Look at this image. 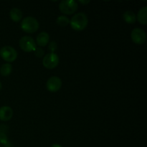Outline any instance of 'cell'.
Instances as JSON below:
<instances>
[{"label": "cell", "mask_w": 147, "mask_h": 147, "mask_svg": "<svg viewBox=\"0 0 147 147\" xmlns=\"http://www.w3.org/2000/svg\"><path fill=\"white\" fill-rule=\"evenodd\" d=\"M1 83L0 82V90H1Z\"/></svg>", "instance_id": "obj_20"}, {"label": "cell", "mask_w": 147, "mask_h": 147, "mask_svg": "<svg viewBox=\"0 0 147 147\" xmlns=\"http://www.w3.org/2000/svg\"><path fill=\"white\" fill-rule=\"evenodd\" d=\"M46 87L48 91L51 93H55L58 91L62 87V80L57 76H53L47 80Z\"/></svg>", "instance_id": "obj_7"}, {"label": "cell", "mask_w": 147, "mask_h": 147, "mask_svg": "<svg viewBox=\"0 0 147 147\" xmlns=\"http://www.w3.org/2000/svg\"><path fill=\"white\" fill-rule=\"evenodd\" d=\"M50 147H63V146H60V145H59V144H54L52 145Z\"/></svg>", "instance_id": "obj_19"}, {"label": "cell", "mask_w": 147, "mask_h": 147, "mask_svg": "<svg viewBox=\"0 0 147 147\" xmlns=\"http://www.w3.org/2000/svg\"><path fill=\"white\" fill-rule=\"evenodd\" d=\"M147 7H144L139 11L137 14V20L142 24L146 25L147 24Z\"/></svg>", "instance_id": "obj_12"}, {"label": "cell", "mask_w": 147, "mask_h": 147, "mask_svg": "<svg viewBox=\"0 0 147 147\" xmlns=\"http://www.w3.org/2000/svg\"><path fill=\"white\" fill-rule=\"evenodd\" d=\"M49 41H50V35H49L48 33L45 32H40L37 35V39H36V42L40 47L46 46L48 44Z\"/></svg>", "instance_id": "obj_10"}, {"label": "cell", "mask_w": 147, "mask_h": 147, "mask_svg": "<svg viewBox=\"0 0 147 147\" xmlns=\"http://www.w3.org/2000/svg\"><path fill=\"white\" fill-rule=\"evenodd\" d=\"M79 2L85 5V4H88V3H90V1H79Z\"/></svg>", "instance_id": "obj_18"}, {"label": "cell", "mask_w": 147, "mask_h": 147, "mask_svg": "<svg viewBox=\"0 0 147 147\" xmlns=\"http://www.w3.org/2000/svg\"><path fill=\"white\" fill-rule=\"evenodd\" d=\"M78 4L74 0H63L59 4V9L60 11L65 14H73L77 11Z\"/></svg>", "instance_id": "obj_3"}, {"label": "cell", "mask_w": 147, "mask_h": 147, "mask_svg": "<svg viewBox=\"0 0 147 147\" xmlns=\"http://www.w3.org/2000/svg\"><path fill=\"white\" fill-rule=\"evenodd\" d=\"M13 110L9 106H2L0 108V120L8 121L12 118Z\"/></svg>", "instance_id": "obj_9"}, {"label": "cell", "mask_w": 147, "mask_h": 147, "mask_svg": "<svg viewBox=\"0 0 147 147\" xmlns=\"http://www.w3.org/2000/svg\"><path fill=\"white\" fill-rule=\"evenodd\" d=\"M49 50H51L52 53H54L56 50L57 49V43L55 42H50L49 44Z\"/></svg>", "instance_id": "obj_17"}, {"label": "cell", "mask_w": 147, "mask_h": 147, "mask_svg": "<svg viewBox=\"0 0 147 147\" xmlns=\"http://www.w3.org/2000/svg\"><path fill=\"white\" fill-rule=\"evenodd\" d=\"M9 17L12 21L18 22L22 18V12L18 8H12L9 11Z\"/></svg>", "instance_id": "obj_11"}, {"label": "cell", "mask_w": 147, "mask_h": 147, "mask_svg": "<svg viewBox=\"0 0 147 147\" xmlns=\"http://www.w3.org/2000/svg\"><path fill=\"white\" fill-rule=\"evenodd\" d=\"M88 19L87 15L83 12H78L75 14L70 20V24L76 31L83 30L88 25Z\"/></svg>", "instance_id": "obj_1"}, {"label": "cell", "mask_w": 147, "mask_h": 147, "mask_svg": "<svg viewBox=\"0 0 147 147\" xmlns=\"http://www.w3.org/2000/svg\"><path fill=\"white\" fill-rule=\"evenodd\" d=\"M40 24L34 17L28 16L22 20L21 22V28L27 33H34L39 29Z\"/></svg>", "instance_id": "obj_2"}, {"label": "cell", "mask_w": 147, "mask_h": 147, "mask_svg": "<svg viewBox=\"0 0 147 147\" xmlns=\"http://www.w3.org/2000/svg\"><path fill=\"white\" fill-rule=\"evenodd\" d=\"M19 45L23 51L27 53L34 51L37 48L35 41L30 36H24L22 37L19 42Z\"/></svg>", "instance_id": "obj_5"}, {"label": "cell", "mask_w": 147, "mask_h": 147, "mask_svg": "<svg viewBox=\"0 0 147 147\" xmlns=\"http://www.w3.org/2000/svg\"><path fill=\"white\" fill-rule=\"evenodd\" d=\"M123 18L124 21L128 24H134L136 22V14L131 11H126L123 13Z\"/></svg>", "instance_id": "obj_13"}, {"label": "cell", "mask_w": 147, "mask_h": 147, "mask_svg": "<svg viewBox=\"0 0 147 147\" xmlns=\"http://www.w3.org/2000/svg\"><path fill=\"white\" fill-rule=\"evenodd\" d=\"M132 41L138 45H142L145 42L146 39V34L144 30L141 28H135L132 30L131 34Z\"/></svg>", "instance_id": "obj_8"}, {"label": "cell", "mask_w": 147, "mask_h": 147, "mask_svg": "<svg viewBox=\"0 0 147 147\" xmlns=\"http://www.w3.org/2000/svg\"><path fill=\"white\" fill-rule=\"evenodd\" d=\"M34 55H35L36 57H42L44 55V50L42 48L39 47V48H36V50H34Z\"/></svg>", "instance_id": "obj_16"}, {"label": "cell", "mask_w": 147, "mask_h": 147, "mask_svg": "<svg viewBox=\"0 0 147 147\" xmlns=\"http://www.w3.org/2000/svg\"><path fill=\"white\" fill-rule=\"evenodd\" d=\"M59 61H60V59H59L58 55L55 53H50L44 56L42 64L45 67L51 70L58 65Z\"/></svg>", "instance_id": "obj_6"}, {"label": "cell", "mask_w": 147, "mask_h": 147, "mask_svg": "<svg viewBox=\"0 0 147 147\" xmlns=\"http://www.w3.org/2000/svg\"><path fill=\"white\" fill-rule=\"evenodd\" d=\"M0 56L5 61L11 63L17 57V53L14 48L11 46H4L0 50Z\"/></svg>", "instance_id": "obj_4"}, {"label": "cell", "mask_w": 147, "mask_h": 147, "mask_svg": "<svg viewBox=\"0 0 147 147\" xmlns=\"http://www.w3.org/2000/svg\"><path fill=\"white\" fill-rule=\"evenodd\" d=\"M11 71H12V66L10 63H5V64L2 65L1 69H0V73L3 76H9Z\"/></svg>", "instance_id": "obj_14"}, {"label": "cell", "mask_w": 147, "mask_h": 147, "mask_svg": "<svg viewBox=\"0 0 147 147\" xmlns=\"http://www.w3.org/2000/svg\"><path fill=\"white\" fill-rule=\"evenodd\" d=\"M0 147H1V146H0Z\"/></svg>", "instance_id": "obj_21"}, {"label": "cell", "mask_w": 147, "mask_h": 147, "mask_svg": "<svg viewBox=\"0 0 147 147\" xmlns=\"http://www.w3.org/2000/svg\"><path fill=\"white\" fill-rule=\"evenodd\" d=\"M56 22L60 27H66L70 24V20L65 16H59L56 20Z\"/></svg>", "instance_id": "obj_15"}]
</instances>
